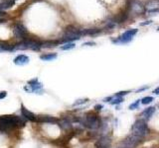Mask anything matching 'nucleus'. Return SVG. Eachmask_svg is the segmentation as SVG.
<instances>
[{"label": "nucleus", "mask_w": 159, "mask_h": 148, "mask_svg": "<svg viewBox=\"0 0 159 148\" xmlns=\"http://www.w3.org/2000/svg\"><path fill=\"white\" fill-rule=\"evenodd\" d=\"M26 124V119L19 116L5 115L0 116V132L6 133L18 126H24Z\"/></svg>", "instance_id": "f257e3e1"}, {"label": "nucleus", "mask_w": 159, "mask_h": 148, "mask_svg": "<svg viewBox=\"0 0 159 148\" xmlns=\"http://www.w3.org/2000/svg\"><path fill=\"white\" fill-rule=\"evenodd\" d=\"M78 122L81 126H86L90 129H98L101 124L98 116L93 113H88L84 115L78 119Z\"/></svg>", "instance_id": "f03ea898"}, {"label": "nucleus", "mask_w": 159, "mask_h": 148, "mask_svg": "<svg viewBox=\"0 0 159 148\" xmlns=\"http://www.w3.org/2000/svg\"><path fill=\"white\" fill-rule=\"evenodd\" d=\"M150 133V129L145 119H140L134 121L131 126V134L136 135L140 138H144Z\"/></svg>", "instance_id": "7ed1b4c3"}, {"label": "nucleus", "mask_w": 159, "mask_h": 148, "mask_svg": "<svg viewBox=\"0 0 159 148\" xmlns=\"http://www.w3.org/2000/svg\"><path fill=\"white\" fill-rule=\"evenodd\" d=\"M43 42H40L35 39H26L18 44L14 45V50H39L42 48Z\"/></svg>", "instance_id": "20e7f679"}, {"label": "nucleus", "mask_w": 159, "mask_h": 148, "mask_svg": "<svg viewBox=\"0 0 159 148\" xmlns=\"http://www.w3.org/2000/svg\"><path fill=\"white\" fill-rule=\"evenodd\" d=\"M142 141H143V138H140L136 135L130 134L119 143L118 148H134L136 146H138Z\"/></svg>", "instance_id": "39448f33"}, {"label": "nucleus", "mask_w": 159, "mask_h": 148, "mask_svg": "<svg viewBox=\"0 0 159 148\" xmlns=\"http://www.w3.org/2000/svg\"><path fill=\"white\" fill-rule=\"evenodd\" d=\"M13 35L16 37L17 39H22L26 40L28 39V30L27 28L24 26L22 23H15L13 25Z\"/></svg>", "instance_id": "423d86ee"}, {"label": "nucleus", "mask_w": 159, "mask_h": 148, "mask_svg": "<svg viewBox=\"0 0 159 148\" xmlns=\"http://www.w3.org/2000/svg\"><path fill=\"white\" fill-rule=\"evenodd\" d=\"M137 32H138L137 29L127 30L117 40H115L113 42H115V44H126V42H129L133 39V37L137 34Z\"/></svg>", "instance_id": "0eeeda50"}, {"label": "nucleus", "mask_w": 159, "mask_h": 148, "mask_svg": "<svg viewBox=\"0 0 159 148\" xmlns=\"http://www.w3.org/2000/svg\"><path fill=\"white\" fill-rule=\"evenodd\" d=\"M42 88H43L42 83H40L38 81V79L35 78V79H33V80L28 81V86L25 87L24 89L28 91V92H36V94H43V93H41V92H43Z\"/></svg>", "instance_id": "6e6552de"}, {"label": "nucleus", "mask_w": 159, "mask_h": 148, "mask_svg": "<svg viewBox=\"0 0 159 148\" xmlns=\"http://www.w3.org/2000/svg\"><path fill=\"white\" fill-rule=\"evenodd\" d=\"M37 122L39 124H58V119L51 116H38Z\"/></svg>", "instance_id": "1a4fd4ad"}, {"label": "nucleus", "mask_w": 159, "mask_h": 148, "mask_svg": "<svg viewBox=\"0 0 159 148\" xmlns=\"http://www.w3.org/2000/svg\"><path fill=\"white\" fill-rule=\"evenodd\" d=\"M21 113H22V115H23L24 118L26 119H28V121L37 122V116H36L34 113L30 112V111H28L26 108L23 106V105L21 106Z\"/></svg>", "instance_id": "9d476101"}, {"label": "nucleus", "mask_w": 159, "mask_h": 148, "mask_svg": "<svg viewBox=\"0 0 159 148\" xmlns=\"http://www.w3.org/2000/svg\"><path fill=\"white\" fill-rule=\"evenodd\" d=\"M30 59L26 55H19L14 58V63L16 65H26L29 63Z\"/></svg>", "instance_id": "9b49d317"}, {"label": "nucleus", "mask_w": 159, "mask_h": 148, "mask_svg": "<svg viewBox=\"0 0 159 148\" xmlns=\"http://www.w3.org/2000/svg\"><path fill=\"white\" fill-rule=\"evenodd\" d=\"M110 145V138L107 136H103L96 142V148H109Z\"/></svg>", "instance_id": "f8f14e48"}, {"label": "nucleus", "mask_w": 159, "mask_h": 148, "mask_svg": "<svg viewBox=\"0 0 159 148\" xmlns=\"http://www.w3.org/2000/svg\"><path fill=\"white\" fill-rule=\"evenodd\" d=\"M155 111H156V109L154 107H149V108H147V109L144 110L143 112L140 114V116H142L143 119L147 121V119H149L153 115H154Z\"/></svg>", "instance_id": "ddd939ff"}, {"label": "nucleus", "mask_w": 159, "mask_h": 148, "mask_svg": "<svg viewBox=\"0 0 159 148\" xmlns=\"http://www.w3.org/2000/svg\"><path fill=\"white\" fill-rule=\"evenodd\" d=\"M15 4V0H1L0 1V11L10 9Z\"/></svg>", "instance_id": "4468645a"}, {"label": "nucleus", "mask_w": 159, "mask_h": 148, "mask_svg": "<svg viewBox=\"0 0 159 148\" xmlns=\"http://www.w3.org/2000/svg\"><path fill=\"white\" fill-rule=\"evenodd\" d=\"M40 58L44 61H51L57 58V53H45L40 56Z\"/></svg>", "instance_id": "2eb2a0df"}, {"label": "nucleus", "mask_w": 159, "mask_h": 148, "mask_svg": "<svg viewBox=\"0 0 159 148\" xmlns=\"http://www.w3.org/2000/svg\"><path fill=\"white\" fill-rule=\"evenodd\" d=\"M101 30L99 29H86L82 30V36H87V35H96V34L101 33Z\"/></svg>", "instance_id": "dca6fc26"}, {"label": "nucleus", "mask_w": 159, "mask_h": 148, "mask_svg": "<svg viewBox=\"0 0 159 148\" xmlns=\"http://www.w3.org/2000/svg\"><path fill=\"white\" fill-rule=\"evenodd\" d=\"M61 44L60 41H47V42H43V45H42V47H56L57 45Z\"/></svg>", "instance_id": "f3484780"}, {"label": "nucleus", "mask_w": 159, "mask_h": 148, "mask_svg": "<svg viewBox=\"0 0 159 148\" xmlns=\"http://www.w3.org/2000/svg\"><path fill=\"white\" fill-rule=\"evenodd\" d=\"M76 45L75 42H67V44L63 45L61 47V50H73V48H75Z\"/></svg>", "instance_id": "a211bd4d"}, {"label": "nucleus", "mask_w": 159, "mask_h": 148, "mask_svg": "<svg viewBox=\"0 0 159 148\" xmlns=\"http://www.w3.org/2000/svg\"><path fill=\"white\" fill-rule=\"evenodd\" d=\"M123 97H113L112 98V100L109 102L112 105H118V104H120V103H123Z\"/></svg>", "instance_id": "6ab92c4d"}, {"label": "nucleus", "mask_w": 159, "mask_h": 148, "mask_svg": "<svg viewBox=\"0 0 159 148\" xmlns=\"http://www.w3.org/2000/svg\"><path fill=\"white\" fill-rule=\"evenodd\" d=\"M154 101V98L153 97H144V98L141 100V104H143V105H148L150 103H152V102Z\"/></svg>", "instance_id": "aec40b11"}, {"label": "nucleus", "mask_w": 159, "mask_h": 148, "mask_svg": "<svg viewBox=\"0 0 159 148\" xmlns=\"http://www.w3.org/2000/svg\"><path fill=\"white\" fill-rule=\"evenodd\" d=\"M140 103H141V100H136L134 103H132L131 105H129V110H131V111L136 110L139 107Z\"/></svg>", "instance_id": "412c9836"}, {"label": "nucleus", "mask_w": 159, "mask_h": 148, "mask_svg": "<svg viewBox=\"0 0 159 148\" xmlns=\"http://www.w3.org/2000/svg\"><path fill=\"white\" fill-rule=\"evenodd\" d=\"M88 101H89L88 99H79V100H77L75 103L73 104V106H79V105H84V104H86Z\"/></svg>", "instance_id": "4be33fe9"}, {"label": "nucleus", "mask_w": 159, "mask_h": 148, "mask_svg": "<svg viewBox=\"0 0 159 148\" xmlns=\"http://www.w3.org/2000/svg\"><path fill=\"white\" fill-rule=\"evenodd\" d=\"M128 93H130V91H121V92H118L115 94V97H123L127 95Z\"/></svg>", "instance_id": "5701e85b"}, {"label": "nucleus", "mask_w": 159, "mask_h": 148, "mask_svg": "<svg viewBox=\"0 0 159 148\" xmlns=\"http://www.w3.org/2000/svg\"><path fill=\"white\" fill-rule=\"evenodd\" d=\"M6 95H7V93L5 92V91H0V100L4 99L5 97H6Z\"/></svg>", "instance_id": "b1692460"}, {"label": "nucleus", "mask_w": 159, "mask_h": 148, "mask_svg": "<svg viewBox=\"0 0 159 148\" xmlns=\"http://www.w3.org/2000/svg\"><path fill=\"white\" fill-rule=\"evenodd\" d=\"M101 109H103V106H101V105H96L95 106V111H101Z\"/></svg>", "instance_id": "393cba45"}, {"label": "nucleus", "mask_w": 159, "mask_h": 148, "mask_svg": "<svg viewBox=\"0 0 159 148\" xmlns=\"http://www.w3.org/2000/svg\"><path fill=\"white\" fill-rule=\"evenodd\" d=\"M96 42H85L83 45H95Z\"/></svg>", "instance_id": "a878e982"}, {"label": "nucleus", "mask_w": 159, "mask_h": 148, "mask_svg": "<svg viewBox=\"0 0 159 148\" xmlns=\"http://www.w3.org/2000/svg\"><path fill=\"white\" fill-rule=\"evenodd\" d=\"M5 15H6V13L4 11H0V19H3V17H5Z\"/></svg>", "instance_id": "bb28decb"}, {"label": "nucleus", "mask_w": 159, "mask_h": 148, "mask_svg": "<svg viewBox=\"0 0 159 148\" xmlns=\"http://www.w3.org/2000/svg\"><path fill=\"white\" fill-rule=\"evenodd\" d=\"M112 98H113V97H107V98L104 99V102H110L112 100Z\"/></svg>", "instance_id": "cd10ccee"}, {"label": "nucleus", "mask_w": 159, "mask_h": 148, "mask_svg": "<svg viewBox=\"0 0 159 148\" xmlns=\"http://www.w3.org/2000/svg\"><path fill=\"white\" fill-rule=\"evenodd\" d=\"M153 93L155 94V95H159V87H157L156 89H154V91H153Z\"/></svg>", "instance_id": "c85d7f7f"}, {"label": "nucleus", "mask_w": 159, "mask_h": 148, "mask_svg": "<svg viewBox=\"0 0 159 148\" xmlns=\"http://www.w3.org/2000/svg\"><path fill=\"white\" fill-rule=\"evenodd\" d=\"M146 89H148V86L140 88V89H138V90H137V92H140V91H144V90H146Z\"/></svg>", "instance_id": "c756f323"}, {"label": "nucleus", "mask_w": 159, "mask_h": 148, "mask_svg": "<svg viewBox=\"0 0 159 148\" xmlns=\"http://www.w3.org/2000/svg\"><path fill=\"white\" fill-rule=\"evenodd\" d=\"M148 24H151V21H148L146 23H141V26H144V25H148Z\"/></svg>", "instance_id": "7c9ffc66"}, {"label": "nucleus", "mask_w": 159, "mask_h": 148, "mask_svg": "<svg viewBox=\"0 0 159 148\" xmlns=\"http://www.w3.org/2000/svg\"><path fill=\"white\" fill-rule=\"evenodd\" d=\"M157 30H158V31H159V28H158V29H157Z\"/></svg>", "instance_id": "2f4dec72"}]
</instances>
